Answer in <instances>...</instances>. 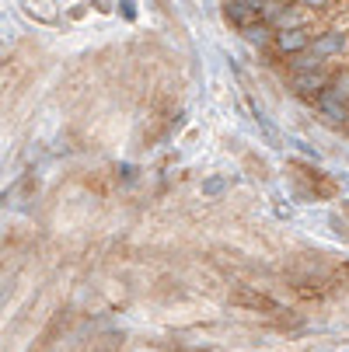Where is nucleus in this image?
Wrapping results in <instances>:
<instances>
[{"label":"nucleus","mask_w":349,"mask_h":352,"mask_svg":"<svg viewBox=\"0 0 349 352\" xmlns=\"http://www.w3.org/2000/svg\"><path fill=\"white\" fill-rule=\"evenodd\" d=\"M290 171H293V175H301V178H293V182H297V188H301L304 195H311V199H335V195L342 192V182H339L335 175L315 168V164L290 161Z\"/></svg>","instance_id":"nucleus-1"},{"label":"nucleus","mask_w":349,"mask_h":352,"mask_svg":"<svg viewBox=\"0 0 349 352\" xmlns=\"http://www.w3.org/2000/svg\"><path fill=\"white\" fill-rule=\"evenodd\" d=\"M308 53H311L315 60H321V63L346 56V53H349V32H346V28H325V32H318Z\"/></svg>","instance_id":"nucleus-2"},{"label":"nucleus","mask_w":349,"mask_h":352,"mask_svg":"<svg viewBox=\"0 0 349 352\" xmlns=\"http://www.w3.org/2000/svg\"><path fill=\"white\" fill-rule=\"evenodd\" d=\"M328 80L332 74L321 67V70H304V74H290V91L304 102H318V98L328 91Z\"/></svg>","instance_id":"nucleus-3"},{"label":"nucleus","mask_w":349,"mask_h":352,"mask_svg":"<svg viewBox=\"0 0 349 352\" xmlns=\"http://www.w3.org/2000/svg\"><path fill=\"white\" fill-rule=\"evenodd\" d=\"M311 42H315V32L304 25V28H286V32H276V38H273V49H276V56H283V60H293V56L308 53V49H311Z\"/></svg>","instance_id":"nucleus-4"},{"label":"nucleus","mask_w":349,"mask_h":352,"mask_svg":"<svg viewBox=\"0 0 349 352\" xmlns=\"http://www.w3.org/2000/svg\"><path fill=\"white\" fill-rule=\"evenodd\" d=\"M231 304L252 311V314H279V311H283L269 293H259V289H252V286H237V289L231 293Z\"/></svg>","instance_id":"nucleus-5"},{"label":"nucleus","mask_w":349,"mask_h":352,"mask_svg":"<svg viewBox=\"0 0 349 352\" xmlns=\"http://www.w3.org/2000/svg\"><path fill=\"white\" fill-rule=\"evenodd\" d=\"M224 11H227V21H231L237 32H244V28H252V25L266 21V8L252 4V0H227Z\"/></svg>","instance_id":"nucleus-6"},{"label":"nucleus","mask_w":349,"mask_h":352,"mask_svg":"<svg viewBox=\"0 0 349 352\" xmlns=\"http://www.w3.org/2000/svg\"><path fill=\"white\" fill-rule=\"evenodd\" d=\"M290 286L297 296H304V300H328L332 296V283L328 279H318V276H290Z\"/></svg>","instance_id":"nucleus-7"},{"label":"nucleus","mask_w":349,"mask_h":352,"mask_svg":"<svg viewBox=\"0 0 349 352\" xmlns=\"http://www.w3.org/2000/svg\"><path fill=\"white\" fill-rule=\"evenodd\" d=\"M315 109H318L325 119H332V122H349V102H342V98L332 94V91H325V94L318 98Z\"/></svg>","instance_id":"nucleus-8"},{"label":"nucleus","mask_w":349,"mask_h":352,"mask_svg":"<svg viewBox=\"0 0 349 352\" xmlns=\"http://www.w3.org/2000/svg\"><path fill=\"white\" fill-rule=\"evenodd\" d=\"M21 8H25L28 18H35L42 25H53L56 21V4H53V0H21Z\"/></svg>","instance_id":"nucleus-9"},{"label":"nucleus","mask_w":349,"mask_h":352,"mask_svg":"<svg viewBox=\"0 0 349 352\" xmlns=\"http://www.w3.org/2000/svg\"><path fill=\"white\" fill-rule=\"evenodd\" d=\"M325 279H328L335 289H346V293H349V262H335Z\"/></svg>","instance_id":"nucleus-10"},{"label":"nucleus","mask_w":349,"mask_h":352,"mask_svg":"<svg viewBox=\"0 0 349 352\" xmlns=\"http://www.w3.org/2000/svg\"><path fill=\"white\" fill-rule=\"evenodd\" d=\"M339 4V0H301V8L308 11V14H325V11H332Z\"/></svg>","instance_id":"nucleus-11"},{"label":"nucleus","mask_w":349,"mask_h":352,"mask_svg":"<svg viewBox=\"0 0 349 352\" xmlns=\"http://www.w3.org/2000/svg\"><path fill=\"white\" fill-rule=\"evenodd\" d=\"M119 11H123V18H126V21H133V18H136V0H123Z\"/></svg>","instance_id":"nucleus-12"},{"label":"nucleus","mask_w":349,"mask_h":352,"mask_svg":"<svg viewBox=\"0 0 349 352\" xmlns=\"http://www.w3.org/2000/svg\"><path fill=\"white\" fill-rule=\"evenodd\" d=\"M276 4H301V0H276Z\"/></svg>","instance_id":"nucleus-13"},{"label":"nucleus","mask_w":349,"mask_h":352,"mask_svg":"<svg viewBox=\"0 0 349 352\" xmlns=\"http://www.w3.org/2000/svg\"><path fill=\"white\" fill-rule=\"evenodd\" d=\"M252 4H259V8H269V4H266V0H252Z\"/></svg>","instance_id":"nucleus-14"}]
</instances>
